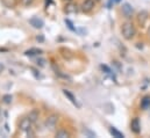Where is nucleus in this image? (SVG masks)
Returning a JSON list of instances; mask_svg holds the SVG:
<instances>
[{
    "label": "nucleus",
    "instance_id": "1",
    "mask_svg": "<svg viewBox=\"0 0 150 138\" xmlns=\"http://www.w3.org/2000/svg\"><path fill=\"white\" fill-rule=\"evenodd\" d=\"M121 33H122V36H123L125 39H128L129 41V39H132L135 36L136 30H135L134 25L130 21H126L122 25V27H121Z\"/></svg>",
    "mask_w": 150,
    "mask_h": 138
},
{
    "label": "nucleus",
    "instance_id": "2",
    "mask_svg": "<svg viewBox=\"0 0 150 138\" xmlns=\"http://www.w3.org/2000/svg\"><path fill=\"white\" fill-rule=\"evenodd\" d=\"M32 120L29 118V117H23L21 121H20V123H19V128H20V130L21 131H23V132H28V131H30V129H32Z\"/></svg>",
    "mask_w": 150,
    "mask_h": 138
},
{
    "label": "nucleus",
    "instance_id": "3",
    "mask_svg": "<svg viewBox=\"0 0 150 138\" xmlns=\"http://www.w3.org/2000/svg\"><path fill=\"white\" fill-rule=\"evenodd\" d=\"M57 121H58V116H57V115H50L49 117H47L44 124H45L47 129H49V130H54V129L56 128Z\"/></svg>",
    "mask_w": 150,
    "mask_h": 138
},
{
    "label": "nucleus",
    "instance_id": "4",
    "mask_svg": "<svg viewBox=\"0 0 150 138\" xmlns=\"http://www.w3.org/2000/svg\"><path fill=\"white\" fill-rule=\"evenodd\" d=\"M96 7V0H84L81 4V11L84 13H90Z\"/></svg>",
    "mask_w": 150,
    "mask_h": 138
},
{
    "label": "nucleus",
    "instance_id": "5",
    "mask_svg": "<svg viewBox=\"0 0 150 138\" xmlns=\"http://www.w3.org/2000/svg\"><path fill=\"white\" fill-rule=\"evenodd\" d=\"M63 94L65 95V98L71 102V104H74V106H76L77 108H80V104L77 101V99H76V96L70 92V91H68V89H63Z\"/></svg>",
    "mask_w": 150,
    "mask_h": 138
},
{
    "label": "nucleus",
    "instance_id": "6",
    "mask_svg": "<svg viewBox=\"0 0 150 138\" xmlns=\"http://www.w3.org/2000/svg\"><path fill=\"white\" fill-rule=\"evenodd\" d=\"M29 23H30V26H33V27L36 28V29H41V28H43V26H44V21H43L42 19H40L38 16L32 18V19L29 20Z\"/></svg>",
    "mask_w": 150,
    "mask_h": 138
},
{
    "label": "nucleus",
    "instance_id": "7",
    "mask_svg": "<svg viewBox=\"0 0 150 138\" xmlns=\"http://www.w3.org/2000/svg\"><path fill=\"white\" fill-rule=\"evenodd\" d=\"M130 129H132V131H133L134 134H136V135H139V134L141 132V123H140V121H139L137 117L133 118V121H132V123H130Z\"/></svg>",
    "mask_w": 150,
    "mask_h": 138
},
{
    "label": "nucleus",
    "instance_id": "8",
    "mask_svg": "<svg viewBox=\"0 0 150 138\" xmlns=\"http://www.w3.org/2000/svg\"><path fill=\"white\" fill-rule=\"evenodd\" d=\"M121 11H122V14L125 15V18H132L133 12H134L133 7H132L129 4H123V5H122Z\"/></svg>",
    "mask_w": 150,
    "mask_h": 138
},
{
    "label": "nucleus",
    "instance_id": "9",
    "mask_svg": "<svg viewBox=\"0 0 150 138\" xmlns=\"http://www.w3.org/2000/svg\"><path fill=\"white\" fill-rule=\"evenodd\" d=\"M42 52H43L42 49H38V48H30V49H28V50L25 51V55H26V56H29V57H33V56H38V55H41Z\"/></svg>",
    "mask_w": 150,
    "mask_h": 138
},
{
    "label": "nucleus",
    "instance_id": "10",
    "mask_svg": "<svg viewBox=\"0 0 150 138\" xmlns=\"http://www.w3.org/2000/svg\"><path fill=\"white\" fill-rule=\"evenodd\" d=\"M137 20H139V23H140L141 26H144L146 21L148 20V12H146V11L140 12V13H139V16H137Z\"/></svg>",
    "mask_w": 150,
    "mask_h": 138
},
{
    "label": "nucleus",
    "instance_id": "11",
    "mask_svg": "<svg viewBox=\"0 0 150 138\" xmlns=\"http://www.w3.org/2000/svg\"><path fill=\"white\" fill-rule=\"evenodd\" d=\"M141 108H142L143 110H147V109H149L150 108V96L149 95L144 96V98L141 100Z\"/></svg>",
    "mask_w": 150,
    "mask_h": 138
},
{
    "label": "nucleus",
    "instance_id": "12",
    "mask_svg": "<svg viewBox=\"0 0 150 138\" xmlns=\"http://www.w3.org/2000/svg\"><path fill=\"white\" fill-rule=\"evenodd\" d=\"M108 131H110V134L112 135L113 137H115V138H123L125 136H123V134L122 132H120L117 129H115L114 127H111L110 129H108Z\"/></svg>",
    "mask_w": 150,
    "mask_h": 138
},
{
    "label": "nucleus",
    "instance_id": "13",
    "mask_svg": "<svg viewBox=\"0 0 150 138\" xmlns=\"http://www.w3.org/2000/svg\"><path fill=\"white\" fill-rule=\"evenodd\" d=\"M1 1L7 8H14L16 6V0H1Z\"/></svg>",
    "mask_w": 150,
    "mask_h": 138
},
{
    "label": "nucleus",
    "instance_id": "14",
    "mask_svg": "<svg viewBox=\"0 0 150 138\" xmlns=\"http://www.w3.org/2000/svg\"><path fill=\"white\" fill-rule=\"evenodd\" d=\"M56 137L68 138V137H70V134H69L67 130H64V129H61V130H58V131L56 132Z\"/></svg>",
    "mask_w": 150,
    "mask_h": 138
},
{
    "label": "nucleus",
    "instance_id": "15",
    "mask_svg": "<svg viewBox=\"0 0 150 138\" xmlns=\"http://www.w3.org/2000/svg\"><path fill=\"white\" fill-rule=\"evenodd\" d=\"M65 12L67 13H76L77 12V6L75 4H69L67 6V8H65Z\"/></svg>",
    "mask_w": 150,
    "mask_h": 138
},
{
    "label": "nucleus",
    "instance_id": "16",
    "mask_svg": "<svg viewBox=\"0 0 150 138\" xmlns=\"http://www.w3.org/2000/svg\"><path fill=\"white\" fill-rule=\"evenodd\" d=\"M30 120H32V122H35L36 121V118H38V110H33L30 114H29V116H28Z\"/></svg>",
    "mask_w": 150,
    "mask_h": 138
},
{
    "label": "nucleus",
    "instance_id": "17",
    "mask_svg": "<svg viewBox=\"0 0 150 138\" xmlns=\"http://www.w3.org/2000/svg\"><path fill=\"white\" fill-rule=\"evenodd\" d=\"M20 1H21V5H22V6L29 7L30 5H33V2H34L35 0H20Z\"/></svg>",
    "mask_w": 150,
    "mask_h": 138
},
{
    "label": "nucleus",
    "instance_id": "18",
    "mask_svg": "<svg viewBox=\"0 0 150 138\" xmlns=\"http://www.w3.org/2000/svg\"><path fill=\"white\" fill-rule=\"evenodd\" d=\"M64 21H65V23H67V26H68V28H69L70 30H72V32H75V30H76V28H75V27H74V23H72V22H71V21H70L69 19H65Z\"/></svg>",
    "mask_w": 150,
    "mask_h": 138
},
{
    "label": "nucleus",
    "instance_id": "19",
    "mask_svg": "<svg viewBox=\"0 0 150 138\" xmlns=\"http://www.w3.org/2000/svg\"><path fill=\"white\" fill-rule=\"evenodd\" d=\"M4 102L5 104H11L12 102V96L11 95H4Z\"/></svg>",
    "mask_w": 150,
    "mask_h": 138
},
{
    "label": "nucleus",
    "instance_id": "20",
    "mask_svg": "<svg viewBox=\"0 0 150 138\" xmlns=\"http://www.w3.org/2000/svg\"><path fill=\"white\" fill-rule=\"evenodd\" d=\"M111 1H113V2H120L121 0H111ZM111 1H110V2H111Z\"/></svg>",
    "mask_w": 150,
    "mask_h": 138
},
{
    "label": "nucleus",
    "instance_id": "21",
    "mask_svg": "<svg viewBox=\"0 0 150 138\" xmlns=\"http://www.w3.org/2000/svg\"><path fill=\"white\" fill-rule=\"evenodd\" d=\"M64 1H67V2H71L72 0H64Z\"/></svg>",
    "mask_w": 150,
    "mask_h": 138
}]
</instances>
